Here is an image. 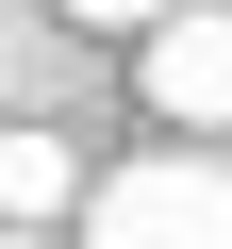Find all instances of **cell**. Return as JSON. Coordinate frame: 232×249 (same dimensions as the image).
<instances>
[{
	"instance_id": "cell-2",
	"label": "cell",
	"mask_w": 232,
	"mask_h": 249,
	"mask_svg": "<svg viewBox=\"0 0 232 249\" xmlns=\"http://www.w3.org/2000/svg\"><path fill=\"white\" fill-rule=\"evenodd\" d=\"M149 116H182V133H232V0H182V17L149 34Z\"/></svg>"
},
{
	"instance_id": "cell-3",
	"label": "cell",
	"mask_w": 232,
	"mask_h": 249,
	"mask_svg": "<svg viewBox=\"0 0 232 249\" xmlns=\"http://www.w3.org/2000/svg\"><path fill=\"white\" fill-rule=\"evenodd\" d=\"M83 199V150L66 133H0V232H33V216H66Z\"/></svg>"
},
{
	"instance_id": "cell-1",
	"label": "cell",
	"mask_w": 232,
	"mask_h": 249,
	"mask_svg": "<svg viewBox=\"0 0 232 249\" xmlns=\"http://www.w3.org/2000/svg\"><path fill=\"white\" fill-rule=\"evenodd\" d=\"M83 249H232V166H199V150L116 166L83 199Z\"/></svg>"
},
{
	"instance_id": "cell-5",
	"label": "cell",
	"mask_w": 232,
	"mask_h": 249,
	"mask_svg": "<svg viewBox=\"0 0 232 249\" xmlns=\"http://www.w3.org/2000/svg\"><path fill=\"white\" fill-rule=\"evenodd\" d=\"M0 249H33V232H0Z\"/></svg>"
},
{
	"instance_id": "cell-4",
	"label": "cell",
	"mask_w": 232,
	"mask_h": 249,
	"mask_svg": "<svg viewBox=\"0 0 232 249\" xmlns=\"http://www.w3.org/2000/svg\"><path fill=\"white\" fill-rule=\"evenodd\" d=\"M50 17H83V34H166L182 0H50Z\"/></svg>"
}]
</instances>
